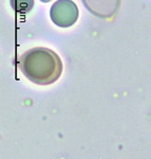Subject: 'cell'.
Wrapping results in <instances>:
<instances>
[{
  "label": "cell",
  "mask_w": 151,
  "mask_h": 159,
  "mask_svg": "<svg viewBox=\"0 0 151 159\" xmlns=\"http://www.w3.org/2000/svg\"><path fill=\"white\" fill-rule=\"evenodd\" d=\"M41 1H43V2H48V1H50V0H41Z\"/></svg>",
  "instance_id": "obj_5"
},
{
  "label": "cell",
  "mask_w": 151,
  "mask_h": 159,
  "mask_svg": "<svg viewBox=\"0 0 151 159\" xmlns=\"http://www.w3.org/2000/svg\"><path fill=\"white\" fill-rule=\"evenodd\" d=\"M52 21L60 28L73 25L78 18V9L72 0H57L51 7Z\"/></svg>",
  "instance_id": "obj_2"
},
{
  "label": "cell",
  "mask_w": 151,
  "mask_h": 159,
  "mask_svg": "<svg viewBox=\"0 0 151 159\" xmlns=\"http://www.w3.org/2000/svg\"><path fill=\"white\" fill-rule=\"evenodd\" d=\"M18 67L30 82L40 86L54 84L63 73V61L55 51L36 47L20 56Z\"/></svg>",
  "instance_id": "obj_1"
},
{
  "label": "cell",
  "mask_w": 151,
  "mask_h": 159,
  "mask_svg": "<svg viewBox=\"0 0 151 159\" xmlns=\"http://www.w3.org/2000/svg\"><path fill=\"white\" fill-rule=\"evenodd\" d=\"M83 2L93 15L108 20L115 17L121 6V0H83Z\"/></svg>",
  "instance_id": "obj_3"
},
{
  "label": "cell",
  "mask_w": 151,
  "mask_h": 159,
  "mask_svg": "<svg viewBox=\"0 0 151 159\" xmlns=\"http://www.w3.org/2000/svg\"><path fill=\"white\" fill-rule=\"evenodd\" d=\"M34 1L33 0H12V6L18 11L28 12L32 9Z\"/></svg>",
  "instance_id": "obj_4"
}]
</instances>
